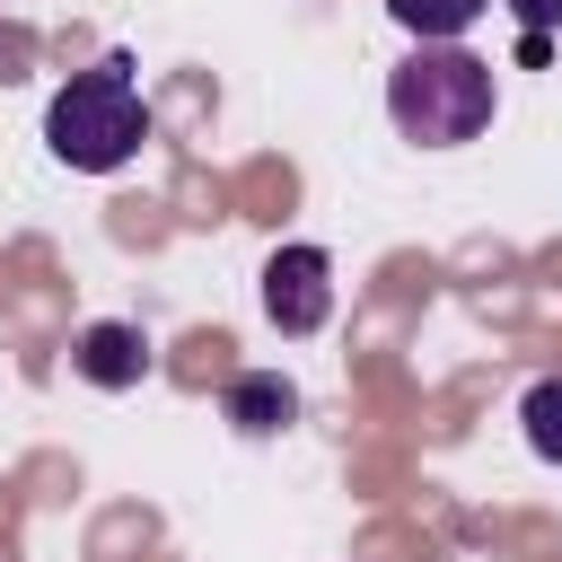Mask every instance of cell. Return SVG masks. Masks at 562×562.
I'll return each mask as SVG.
<instances>
[{"mask_svg": "<svg viewBox=\"0 0 562 562\" xmlns=\"http://www.w3.org/2000/svg\"><path fill=\"white\" fill-rule=\"evenodd\" d=\"M492 105H501V97H492V61L465 53V44H413V53L386 70V114H395V132L422 140V149H465V140H483Z\"/></svg>", "mask_w": 562, "mask_h": 562, "instance_id": "obj_1", "label": "cell"}, {"mask_svg": "<svg viewBox=\"0 0 562 562\" xmlns=\"http://www.w3.org/2000/svg\"><path fill=\"white\" fill-rule=\"evenodd\" d=\"M44 140H53V158L79 167V176H114V167L149 140V105H140L132 61L105 53L97 70H79V79L44 105Z\"/></svg>", "mask_w": 562, "mask_h": 562, "instance_id": "obj_2", "label": "cell"}, {"mask_svg": "<svg viewBox=\"0 0 562 562\" xmlns=\"http://www.w3.org/2000/svg\"><path fill=\"white\" fill-rule=\"evenodd\" d=\"M263 316L281 334H316L334 316V255L325 246H281L263 263Z\"/></svg>", "mask_w": 562, "mask_h": 562, "instance_id": "obj_3", "label": "cell"}, {"mask_svg": "<svg viewBox=\"0 0 562 562\" xmlns=\"http://www.w3.org/2000/svg\"><path fill=\"white\" fill-rule=\"evenodd\" d=\"M70 369L88 386H140L149 378V342H140V325H88L70 342Z\"/></svg>", "mask_w": 562, "mask_h": 562, "instance_id": "obj_4", "label": "cell"}, {"mask_svg": "<svg viewBox=\"0 0 562 562\" xmlns=\"http://www.w3.org/2000/svg\"><path fill=\"white\" fill-rule=\"evenodd\" d=\"M290 413H299V386H290L281 369H246V378H228V422H237L246 439L290 430Z\"/></svg>", "mask_w": 562, "mask_h": 562, "instance_id": "obj_5", "label": "cell"}, {"mask_svg": "<svg viewBox=\"0 0 562 562\" xmlns=\"http://www.w3.org/2000/svg\"><path fill=\"white\" fill-rule=\"evenodd\" d=\"M492 0H386V18L413 35V44H457Z\"/></svg>", "mask_w": 562, "mask_h": 562, "instance_id": "obj_6", "label": "cell"}, {"mask_svg": "<svg viewBox=\"0 0 562 562\" xmlns=\"http://www.w3.org/2000/svg\"><path fill=\"white\" fill-rule=\"evenodd\" d=\"M518 422H527V448L544 465H562V378H536L527 404H518Z\"/></svg>", "mask_w": 562, "mask_h": 562, "instance_id": "obj_7", "label": "cell"}, {"mask_svg": "<svg viewBox=\"0 0 562 562\" xmlns=\"http://www.w3.org/2000/svg\"><path fill=\"white\" fill-rule=\"evenodd\" d=\"M509 18H518L527 35H553V26H562V0H509Z\"/></svg>", "mask_w": 562, "mask_h": 562, "instance_id": "obj_8", "label": "cell"}]
</instances>
